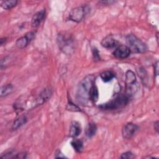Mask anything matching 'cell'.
I'll return each mask as SVG.
<instances>
[{"mask_svg":"<svg viewBox=\"0 0 159 159\" xmlns=\"http://www.w3.org/2000/svg\"><path fill=\"white\" fill-rule=\"evenodd\" d=\"M94 76L89 75L84 78L78 86L76 99L83 106L86 105L90 100V91L94 84Z\"/></svg>","mask_w":159,"mask_h":159,"instance_id":"6da1fadb","label":"cell"},{"mask_svg":"<svg viewBox=\"0 0 159 159\" xmlns=\"http://www.w3.org/2000/svg\"><path fill=\"white\" fill-rule=\"evenodd\" d=\"M129 101V97L124 94H119L114 99L108 101L106 103L102 104L99 107L103 110H113L120 109L125 107Z\"/></svg>","mask_w":159,"mask_h":159,"instance_id":"7a4b0ae2","label":"cell"},{"mask_svg":"<svg viewBox=\"0 0 159 159\" xmlns=\"http://www.w3.org/2000/svg\"><path fill=\"white\" fill-rule=\"evenodd\" d=\"M52 94V89L49 88H45L39 94L38 96L35 97L32 99H29L27 101L25 104L24 105L25 106V107L27 109H33L45 102L50 98Z\"/></svg>","mask_w":159,"mask_h":159,"instance_id":"3957f363","label":"cell"},{"mask_svg":"<svg viewBox=\"0 0 159 159\" xmlns=\"http://www.w3.org/2000/svg\"><path fill=\"white\" fill-rule=\"evenodd\" d=\"M126 42L128 45L130 52L141 53L145 52L147 50L146 44L141 40L137 38L135 35L129 34L126 37Z\"/></svg>","mask_w":159,"mask_h":159,"instance_id":"277c9868","label":"cell"},{"mask_svg":"<svg viewBox=\"0 0 159 159\" xmlns=\"http://www.w3.org/2000/svg\"><path fill=\"white\" fill-rule=\"evenodd\" d=\"M125 94L129 97L132 96L137 91L136 76L135 73L130 70L126 71L125 75Z\"/></svg>","mask_w":159,"mask_h":159,"instance_id":"5b68a950","label":"cell"},{"mask_svg":"<svg viewBox=\"0 0 159 159\" xmlns=\"http://www.w3.org/2000/svg\"><path fill=\"white\" fill-rule=\"evenodd\" d=\"M73 39L69 34L63 33L58 35L57 43L59 48L65 53H67V51L70 53V51L73 50Z\"/></svg>","mask_w":159,"mask_h":159,"instance_id":"8992f818","label":"cell"},{"mask_svg":"<svg viewBox=\"0 0 159 159\" xmlns=\"http://www.w3.org/2000/svg\"><path fill=\"white\" fill-rule=\"evenodd\" d=\"M88 10V8L87 6H84L75 7L70 12L67 19L69 20H71L75 22H80L84 18Z\"/></svg>","mask_w":159,"mask_h":159,"instance_id":"52a82bcc","label":"cell"},{"mask_svg":"<svg viewBox=\"0 0 159 159\" xmlns=\"http://www.w3.org/2000/svg\"><path fill=\"white\" fill-rule=\"evenodd\" d=\"M35 35V32L32 31L27 33L24 36L19 38L16 42V46L22 49L27 47L29 42L34 38Z\"/></svg>","mask_w":159,"mask_h":159,"instance_id":"ba28073f","label":"cell"},{"mask_svg":"<svg viewBox=\"0 0 159 159\" xmlns=\"http://www.w3.org/2000/svg\"><path fill=\"white\" fill-rule=\"evenodd\" d=\"M138 129L139 127L135 124L131 122L126 124L122 130V134L123 138L125 139H131L135 134Z\"/></svg>","mask_w":159,"mask_h":159,"instance_id":"9c48e42d","label":"cell"},{"mask_svg":"<svg viewBox=\"0 0 159 159\" xmlns=\"http://www.w3.org/2000/svg\"><path fill=\"white\" fill-rule=\"evenodd\" d=\"M130 50L129 48L126 45H119L116 50L113 52L112 55L117 58L124 59L127 58L130 53Z\"/></svg>","mask_w":159,"mask_h":159,"instance_id":"30bf717a","label":"cell"},{"mask_svg":"<svg viewBox=\"0 0 159 159\" xmlns=\"http://www.w3.org/2000/svg\"><path fill=\"white\" fill-rule=\"evenodd\" d=\"M45 16V10L42 9L34 14L31 20V25L34 28L37 27L42 21L43 20Z\"/></svg>","mask_w":159,"mask_h":159,"instance_id":"8fae6325","label":"cell"},{"mask_svg":"<svg viewBox=\"0 0 159 159\" xmlns=\"http://www.w3.org/2000/svg\"><path fill=\"white\" fill-rule=\"evenodd\" d=\"M101 45L106 48H111L116 47L117 44V40L113 38L112 35H107L105 37L101 42Z\"/></svg>","mask_w":159,"mask_h":159,"instance_id":"7c38bea8","label":"cell"},{"mask_svg":"<svg viewBox=\"0 0 159 159\" xmlns=\"http://www.w3.org/2000/svg\"><path fill=\"white\" fill-rule=\"evenodd\" d=\"M81 132V128L80 124L76 121H73L70 125L69 135L71 137L76 138L77 137Z\"/></svg>","mask_w":159,"mask_h":159,"instance_id":"4fadbf2b","label":"cell"},{"mask_svg":"<svg viewBox=\"0 0 159 159\" xmlns=\"http://www.w3.org/2000/svg\"><path fill=\"white\" fill-rule=\"evenodd\" d=\"M96 131H97L96 125L93 122H89L86 128L85 134L88 138H91L96 134Z\"/></svg>","mask_w":159,"mask_h":159,"instance_id":"5bb4252c","label":"cell"},{"mask_svg":"<svg viewBox=\"0 0 159 159\" xmlns=\"http://www.w3.org/2000/svg\"><path fill=\"white\" fill-rule=\"evenodd\" d=\"M27 121V118L26 116H21L19 117H18L17 119H16L13 124H12V129L13 130H17V129H19V127H20L22 125H23L24 124H25Z\"/></svg>","mask_w":159,"mask_h":159,"instance_id":"9a60e30c","label":"cell"},{"mask_svg":"<svg viewBox=\"0 0 159 159\" xmlns=\"http://www.w3.org/2000/svg\"><path fill=\"white\" fill-rule=\"evenodd\" d=\"M71 145L72 147L74 148V150L78 153H80L83 150V142L80 139L75 138V139H73L71 142Z\"/></svg>","mask_w":159,"mask_h":159,"instance_id":"2e32d148","label":"cell"},{"mask_svg":"<svg viewBox=\"0 0 159 159\" xmlns=\"http://www.w3.org/2000/svg\"><path fill=\"white\" fill-rule=\"evenodd\" d=\"M13 91V86L11 84H7L2 86L0 89L1 98L10 94Z\"/></svg>","mask_w":159,"mask_h":159,"instance_id":"e0dca14e","label":"cell"},{"mask_svg":"<svg viewBox=\"0 0 159 159\" xmlns=\"http://www.w3.org/2000/svg\"><path fill=\"white\" fill-rule=\"evenodd\" d=\"M17 4V0H7L3 1L1 3V6L6 10H9L15 7Z\"/></svg>","mask_w":159,"mask_h":159,"instance_id":"ac0fdd59","label":"cell"},{"mask_svg":"<svg viewBox=\"0 0 159 159\" xmlns=\"http://www.w3.org/2000/svg\"><path fill=\"white\" fill-rule=\"evenodd\" d=\"M100 77L104 82L107 83L111 81L114 78V74L111 71L107 70L102 72L100 75Z\"/></svg>","mask_w":159,"mask_h":159,"instance_id":"d6986e66","label":"cell"},{"mask_svg":"<svg viewBox=\"0 0 159 159\" xmlns=\"http://www.w3.org/2000/svg\"><path fill=\"white\" fill-rule=\"evenodd\" d=\"M90 100L92 101L93 102H96L98 100L99 98V93L98 90V88L95 84L93 85L92 87L91 91H90Z\"/></svg>","mask_w":159,"mask_h":159,"instance_id":"ffe728a7","label":"cell"},{"mask_svg":"<svg viewBox=\"0 0 159 159\" xmlns=\"http://www.w3.org/2000/svg\"><path fill=\"white\" fill-rule=\"evenodd\" d=\"M67 109L73 111H80V109L78 106L75 105L71 101H68Z\"/></svg>","mask_w":159,"mask_h":159,"instance_id":"44dd1931","label":"cell"},{"mask_svg":"<svg viewBox=\"0 0 159 159\" xmlns=\"http://www.w3.org/2000/svg\"><path fill=\"white\" fill-rule=\"evenodd\" d=\"M93 60L94 61H98L100 60V55H99V53L98 50L96 48H93Z\"/></svg>","mask_w":159,"mask_h":159,"instance_id":"7402d4cb","label":"cell"},{"mask_svg":"<svg viewBox=\"0 0 159 159\" xmlns=\"http://www.w3.org/2000/svg\"><path fill=\"white\" fill-rule=\"evenodd\" d=\"M135 156L131 152H126L121 154L120 158L122 159H130L134 158Z\"/></svg>","mask_w":159,"mask_h":159,"instance_id":"603a6c76","label":"cell"},{"mask_svg":"<svg viewBox=\"0 0 159 159\" xmlns=\"http://www.w3.org/2000/svg\"><path fill=\"white\" fill-rule=\"evenodd\" d=\"M153 69H154V74L155 76H157L158 75V61H157L155 63H154V66H153Z\"/></svg>","mask_w":159,"mask_h":159,"instance_id":"cb8c5ba5","label":"cell"},{"mask_svg":"<svg viewBox=\"0 0 159 159\" xmlns=\"http://www.w3.org/2000/svg\"><path fill=\"white\" fill-rule=\"evenodd\" d=\"M55 157L56 158H66V157L65 155H63V153H61V152L60 150H57L55 152Z\"/></svg>","mask_w":159,"mask_h":159,"instance_id":"d4e9b609","label":"cell"},{"mask_svg":"<svg viewBox=\"0 0 159 159\" xmlns=\"http://www.w3.org/2000/svg\"><path fill=\"white\" fill-rule=\"evenodd\" d=\"M154 129L156 130V132H158V121H156L154 122Z\"/></svg>","mask_w":159,"mask_h":159,"instance_id":"484cf974","label":"cell"},{"mask_svg":"<svg viewBox=\"0 0 159 159\" xmlns=\"http://www.w3.org/2000/svg\"><path fill=\"white\" fill-rule=\"evenodd\" d=\"M6 41V38L5 37H3V38H1V40H0V44L1 45H2L4 44V43H5Z\"/></svg>","mask_w":159,"mask_h":159,"instance_id":"4316f807","label":"cell"}]
</instances>
